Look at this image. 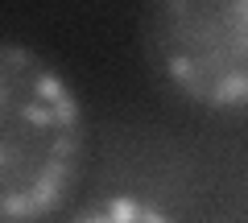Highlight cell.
Segmentation results:
<instances>
[{"mask_svg": "<svg viewBox=\"0 0 248 223\" xmlns=\"http://www.w3.org/2000/svg\"><path fill=\"white\" fill-rule=\"evenodd\" d=\"M87 153L79 91L21 42L0 50V223H42L75 194Z\"/></svg>", "mask_w": 248, "mask_h": 223, "instance_id": "cell-1", "label": "cell"}, {"mask_svg": "<svg viewBox=\"0 0 248 223\" xmlns=\"http://www.w3.org/2000/svg\"><path fill=\"white\" fill-rule=\"evenodd\" d=\"M145 58L186 104L248 112V0H149Z\"/></svg>", "mask_w": 248, "mask_h": 223, "instance_id": "cell-2", "label": "cell"}, {"mask_svg": "<svg viewBox=\"0 0 248 223\" xmlns=\"http://www.w3.org/2000/svg\"><path fill=\"white\" fill-rule=\"evenodd\" d=\"M71 223H178V219L166 207L149 203L141 194H112V198H99L87 211H79Z\"/></svg>", "mask_w": 248, "mask_h": 223, "instance_id": "cell-3", "label": "cell"}]
</instances>
